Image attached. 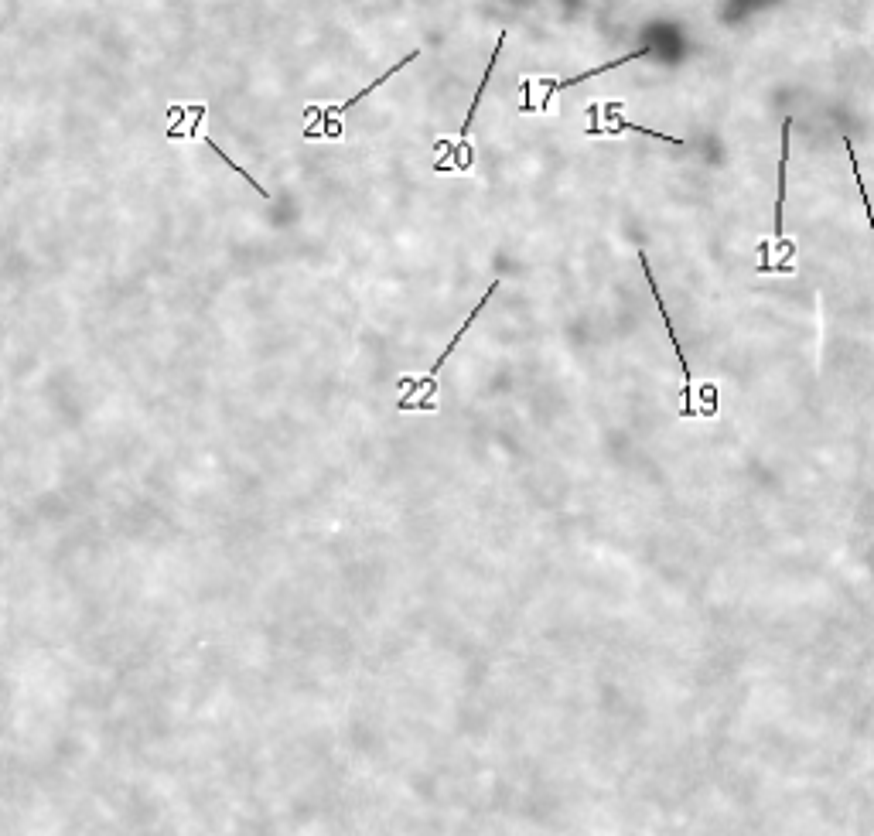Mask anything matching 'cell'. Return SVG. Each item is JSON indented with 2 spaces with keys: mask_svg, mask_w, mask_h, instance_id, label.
<instances>
[{
  "mask_svg": "<svg viewBox=\"0 0 874 836\" xmlns=\"http://www.w3.org/2000/svg\"><path fill=\"white\" fill-rule=\"evenodd\" d=\"M417 55H420V52H410V55H403V62H400V65H393V69H390V72H383V76H379L376 82H369V86H366V89H362V93H356V96H352V99H345V103H342V106H332V110L338 113V117H342V113H349V110H352V106H356V103H359V99H366L369 93H373V89H379V86H383V82H386V79H390V76H397V72L403 69V65H410V62H414V59H417Z\"/></svg>",
  "mask_w": 874,
  "mask_h": 836,
  "instance_id": "7",
  "label": "cell"
},
{
  "mask_svg": "<svg viewBox=\"0 0 874 836\" xmlns=\"http://www.w3.org/2000/svg\"><path fill=\"white\" fill-rule=\"evenodd\" d=\"M789 134H793V120H782V157H779V198H775V243H782V209H786V164H789ZM793 250V246H786Z\"/></svg>",
  "mask_w": 874,
  "mask_h": 836,
  "instance_id": "3",
  "label": "cell"
},
{
  "mask_svg": "<svg viewBox=\"0 0 874 836\" xmlns=\"http://www.w3.org/2000/svg\"><path fill=\"white\" fill-rule=\"evenodd\" d=\"M205 144H209V147H212V151H216V154H219V161H222V164H229V168H233V171H236V175H243L246 181H250V185H253V192H260L263 198H267V195H270V192H263V188H260V185H257V181H253L250 175H246V168H239V164H233V161H229V154H226V151H219V144H216V140H212V137H205Z\"/></svg>",
  "mask_w": 874,
  "mask_h": 836,
  "instance_id": "9",
  "label": "cell"
},
{
  "mask_svg": "<svg viewBox=\"0 0 874 836\" xmlns=\"http://www.w3.org/2000/svg\"><path fill=\"white\" fill-rule=\"evenodd\" d=\"M496 291H499V280H492V287H489V291H485V297L475 304V311L465 318V328H458V335L448 342V349H444V355H437V362H434L431 372H427L424 379H403V386H410V389H407V393H403L400 410H434V407H437V403H434V389H437L434 379H437V372H441V366H444V362H448V355L455 352V345L461 342V338H465V331L472 328V321L478 318V314H482V308L492 301V294H496Z\"/></svg>",
  "mask_w": 874,
  "mask_h": 836,
  "instance_id": "1",
  "label": "cell"
},
{
  "mask_svg": "<svg viewBox=\"0 0 874 836\" xmlns=\"http://www.w3.org/2000/svg\"><path fill=\"white\" fill-rule=\"evenodd\" d=\"M642 55H649V48H639V52H632V55H622V59H615V62H605V65H598V69H588V72H581V76H571V79H557V82H550V86H547V96H543V110H547L550 96H554V93H560V89H567V86H577V82H588V79L601 76V72H612V69H618V65H629V62H636V59H642Z\"/></svg>",
  "mask_w": 874,
  "mask_h": 836,
  "instance_id": "4",
  "label": "cell"
},
{
  "mask_svg": "<svg viewBox=\"0 0 874 836\" xmlns=\"http://www.w3.org/2000/svg\"><path fill=\"white\" fill-rule=\"evenodd\" d=\"M639 263H642V270H646V280H649V287H653V297H656V308H659V314H663V325H666V335H670V342H673V349H676V359H680V366H683V417H694V379H690V362H687V355H683V345H680V338H676V328H673V318H670V311H666V304H663V297H659V287H656V273L649 270V260H646V253L639 250Z\"/></svg>",
  "mask_w": 874,
  "mask_h": 836,
  "instance_id": "2",
  "label": "cell"
},
{
  "mask_svg": "<svg viewBox=\"0 0 874 836\" xmlns=\"http://www.w3.org/2000/svg\"><path fill=\"white\" fill-rule=\"evenodd\" d=\"M847 144V154H851V168H854V181H857V192H861V202H864V212H868V226H871V236H874V209H871V198H868V188H864V178H861V161H857V151H854V140L844 137Z\"/></svg>",
  "mask_w": 874,
  "mask_h": 836,
  "instance_id": "8",
  "label": "cell"
},
{
  "mask_svg": "<svg viewBox=\"0 0 874 836\" xmlns=\"http://www.w3.org/2000/svg\"><path fill=\"white\" fill-rule=\"evenodd\" d=\"M618 110H622V106H618V103H608V106H605V113H612V117H615L612 127L601 130V134H605V137H618V134H625V130H636V134H642V137H653V140H663V144H676V147H683V137H666V134H656V130H646V127H639V123H632V120H622V117H618Z\"/></svg>",
  "mask_w": 874,
  "mask_h": 836,
  "instance_id": "5",
  "label": "cell"
},
{
  "mask_svg": "<svg viewBox=\"0 0 874 836\" xmlns=\"http://www.w3.org/2000/svg\"><path fill=\"white\" fill-rule=\"evenodd\" d=\"M502 45H506V31H499V41H496V52H492V62H489V69H485V76H482V82H478V89H475L472 110H468L465 127H461V140H465V137H468V130H472V120H475V113H478V103H482V96H485V86H489V82H492V72H496V62H499Z\"/></svg>",
  "mask_w": 874,
  "mask_h": 836,
  "instance_id": "6",
  "label": "cell"
}]
</instances>
